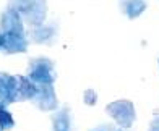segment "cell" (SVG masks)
I'll return each mask as SVG.
<instances>
[{
	"mask_svg": "<svg viewBox=\"0 0 159 131\" xmlns=\"http://www.w3.org/2000/svg\"><path fill=\"white\" fill-rule=\"evenodd\" d=\"M30 28H38L44 24L47 16V2L46 0H8Z\"/></svg>",
	"mask_w": 159,
	"mask_h": 131,
	"instance_id": "1",
	"label": "cell"
},
{
	"mask_svg": "<svg viewBox=\"0 0 159 131\" xmlns=\"http://www.w3.org/2000/svg\"><path fill=\"white\" fill-rule=\"evenodd\" d=\"M26 76L34 84H54L57 79L55 63L46 57H36L28 62Z\"/></svg>",
	"mask_w": 159,
	"mask_h": 131,
	"instance_id": "2",
	"label": "cell"
},
{
	"mask_svg": "<svg viewBox=\"0 0 159 131\" xmlns=\"http://www.w3.org/2000/svg\"><path fill=\"white\" fill-rule=\"evenodd\" d=\"M106 113L122 128H132L133 121L136 118L133 102L127 100V99H120V100L107 104L106 105Z\"/></svg>",
	"mask_w": 159,
	"mask_h": 131,
	"instance_id": "3",
	"label": "cell"
},
{
	"mask_svg": "<svg viewBox=\"0 0 159 131\" xmlns=\"http://www.w3.org/2000/svg\"><path fill=\"white\" fill-rule=\"evenodd\" d=\"M38 86H36L28 76H20V75H11V91H10V102H25V100H33L36 96Z\"/></svg>",
	"mask_w": 159,
	"mask_h": 131,
	"instance_id": "4",
	"label": "cell"
},
{
	"mask_svg": "<svg viewBox=\"0 0 159 131\" xmlns=\"http://www.w3.org/2000/svg\"><path fill=\"white\" fill-rule=\"evenodd\" d=\"M30 39L26 33H0V52L11 55V54H26Z\"/></svg>",
	"mask_w": 159,
	"mask_h": 131,
	"instance_id": "5",
	"label": "cell"
},
{
	"mask_svg": "<svg viewBox=\"0 0 159 131\" xmlns=\"http://www.w3.org/2000/svg\"><path fill=\"white\" fill-rule=\"evenodd\" d=\"M59 39V23L50 21V23L41 24L38 28H31L30 31V41L38 46H54Z\"/></svg>",
	"mask_w": 159,
	"mask_h": 131,
	"instance_id": "6",
	"label": "cell"
},
{
	"mask_svg": "<svg viewBox=\"0 0 159 131\" xmlns=\"http://www.w3.org/2000/svg\"><path fill=\"white\" fill-rule=\"evenodd\" d=\"M38 91L33 97V104L42 112H52L59 108V99L55 96L54 84H36Z\"/></svg>",
	"mask_w": 159,
	"mask_h": 131,
	"instance_id": "7",
	"label": "cell"
},
{
	"mask_svg": "<svg viewBox=\"0 0 159 131\" xmlns=\"http://www.w3.org/2000/svg\"><path fill=\"white\" fill-rule=\"evenodd\" d=\"M23 24L25 21L21 15L11 5H7V8L0 15V29L3 33H25Z\"/></svg>",
	"mask_w": 159,
	"mask_h": 131,
	"instance_id": "8",
	"label": "cell"
},
{
	"mask_svg": "<svg viewBox=\"0 0 159 131\" xmlns=\"http://www.w3.org/2000/svg\"><path fill=\"white\" fill-rule=\"evenodd\" d=\"M52 128L54 131H70L71 129V112L68 105H63L52 113Z\"/></svg>",
	"mask_w": 159,
	"mask_h": 131,
	"instance_id": "9",
	"label": "cell"
},
{
	"mask_svg": "<svg viewBox=\"0 0 159 131\" xmlns=\"http://www.w3.org/2000/svg\"><path fill=\"white\" fill-rule=\"evenodd\" d=\"M119 8L128 20H136L146 10V3L143 0H119Z\"/></svg>",
	"mask_w": 159,
	"mask_h": 131,
	"instance_id": "10",
	"label": "cell"
},
{
	"mask_svg": "<svg viewBox=\"0 0 159 131\" xmlns=\"http://www.w3.org/2000/svg\"><path fill=\"white\" fill-rule=\"evenodd\" d=\"M10 91H11V75L0 71V105H10Z\"/></svg>",
	"mask_w": 159,
	"mask_h": 131,
	"instance_id": "11",
	"label": "cell"
},
{
	"mask_svg": "<svg viewBox=\"0 0 159 131\" xmlns=\"http://www.w3.org/2000/svg\"><path fill=\"white\" fill-rule=\"evenodd\" d=\"M15 126V120H13L11 113L7 110L5 107L0 105V129L2 131H8Z\"/></svg>",
	"mask_w": 159,
	"mask_h": 131,
	"instance_id": "12",
	"label": "cell"
},
{
	"mask_svg": "<svg viewBox=\"0 0 159 131\" xmlns=\"http://www.w3.org/2000/svg\"><path fill=\"white\" fill-rule=\"evenodd\" d=\"M83 100H84L86 105L93 107L98 102V94L93 91V89H88V91H84V94H83Z\"/></svg>",
	"mask_w": 159,
	"mask_h": 131,
	"instance_id": "13",
	"label": "cell"
},
{
	"mask_svg": "<svg viewBox=\"0 0 159 131\" xmlns=\"http://www.w3.org/2000/svg\"><path fill=\"white\" fill-rule=\"evenodd\" d=\"M148 131H159V115H156L154 120L149 123V129Z\"/></svg>",
	"mask_w": 159,
	"mask_h": 131,
	"instance_id": "14",
	"label": "cell"
},
{
	"mask_svg": "<svg viewBox=\"0 0 159 131\" xmlns=\"http://www.w3.org/2000/svg\"><path fill=\"white\" fill-rule=\"evenodd\" d=\"M91 131H107L106 128H96V129H91Z\"/></svg>",
	"mask_w": 159,
	"mask_h": 131,
	"instance_id": "15",
	"label": "cell"
},
{
	"mask_svg": "<svg viewBox=\"0 0 159 131\" xmlns=\"http://www.w3.org/2000/svg\"><path fill=\"white\" fill-rule=\"evenodd\" d=\"M0 33H2V29H0Z\"/></svg>",
	"mask_w": 159,
	"mask_h": 131,
	"instance_id": "16",
	"label": "cell"
},
{
	"mask_svg": "<svg viewBox=\"0 0 159 131\" xmlns=\"http://www.w3.org/2000/svg\"><path fill=\"white\" fill-rule=\"evenodd\" d=\"M117 131H120V129H117Z\"/></svg>",
	"mask_w": 159,
	"mask_h": 131,
	"instance_id": "17",
	"label": "cell"
},
{
	"mask_svg": "<svg viewBox=\"0 0 159 131\" xmlns=\"http://www.w3.org/2000/svg\"><path fill=\"white\" fill-rule=\"evenodd\" d=\"M0 131H2V129H0Z\"/></svg>",
	"mask_w": 159,
	"mask_h": 131,
	"instance_id": "18",
	"label": "cell"
}]
</instances>
